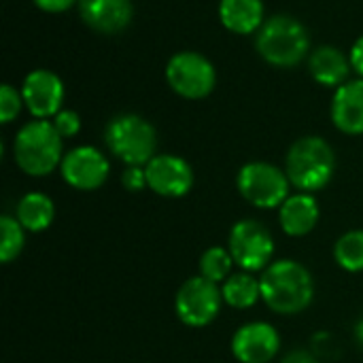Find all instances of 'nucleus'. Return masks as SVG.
Listing matches in <instances>:
<instances>
[{
  "instance_id": "obj_1",
  "label": "nucleus",
  "mask_w": 363,
  "mask_h": 363,
  "mask_svg": "<svg viewBox=\"0 0 363 363\" xmlns=\"http://www.w3.org/2000/svg\"><path fill=\"white\" fill-rule=\"evenodd\" d=\"M262 300L277 315H300L315 300L311 270L296 259L272 262L259 277Z\"/></svg>"
},
{
  "instance_id": "obj_2",
  "label": "nucleus",
  "mask_w": 363,
  "mask_h": 363,
  "mask_svg": "<svg viewBox=\"0 0 363 363\" xmlns=\"http://www.w3.org/2000/svg\"><path fill=\"white\" fill-rule=\"evenodd\" d=\"M285 172L291 187L302 194H315L330 185L336 172V155L328 140L304 136L296 140L285 157Z\"/></svg>"
},
{
  "instance_id": "obj_3",
  "label": "nucleus",
  "mask_w": 363,
  "mask_h": 363,
  "mask_svg": "<svg viewBox=\"0 0 363 363\" xmlns=\"http://www.w3.org/2000/svg\"><path fill=\"white\" fill-rule=\"evenodd\" d=\"M62 140L53 121L34 119L26 123L13 140L15 164L28 177H47L60 168L64 160Z\"/></svg>"
},
{
  "instance_id": "obj_4",
  "label": "nucleus",
  "mask_w": 363,
  "mask_h": 363,
  "mask_svg": "<svg viewBox=\"0 0 363 363\" xmlns=\"http://www.w3.org/2000/svg\"><path fill=\"white\" fill-rule=\"evenodd\" d=\"M255 47L268 64L289 68L304 60L308 51V34L298 19L274 15L259 28Z\"/></svg>"
},
{
  "instance_id": "obj_5",
  "label": "nucleus",
  "mask_w": 363,
  "mask_h": 363,
  "mask_svg": "<svg viewBox=\"0 0 363 363\" xmlns=\"http://www.w3.org/2000/svg\"><path fill=\"white\" fill-rule=\"evenodd\" d=\"M104 143L125 166H147L155 157V128L138 115H117L104 130Z\"/></svg>"
},
{
  "instance_id": "obj_6",
  "label": "nucleus",
  "mask_w": 363,
  "mask_h": 363,
  "mask_svg": "<svg viewBox=\"0 0 363 363\" xmlns=\"http://www.w3.org/2000/svg\"><path fill=\"white\" fill-rule=\"evenodd\" d=\"M238 194L255 208L272 211L289 198V177L285 170L268 162H249L236 177Z\"/></svg>"
},
{
  "instance_id": "obj_7",
  "label": "nucleus",
  "mask_w": 363,
  "mask_h": 363,
  "mask_svg": "<svg viewBox=\"0 0 363 363\" xmlns=\"http://www.w3.org/2000/svg\"><path fill=\"white\" fill-rule=\"evenodd\" d=\"M228 251L240 270L264 272L272 264L274 238L262 221L240 219L228 234Z\"/></svg>"
},
{
  "instance_id": "obj_8",
  "label": "nucleus",
  "mask_w": 363,
  "mask_h": 363,
  "mask_svg": "<svg viewBox=\"0 0 363 363\" xmlns=\"http://www.w3.org/2000/svg\"><path fill=\"white\" fill-rule=\"evenodd\" d=\"M221 287L204 277L187 279L174 296V313L187 328H206L221 313Z\"/></svg>"
},
{
  "instance_id": "obj_9",
  "label": "nucleus",
  "mask_w": 363,
  "mask_h": 363,
  "mask_svg": "<svg viewBox=\"0 0 363 363\" xmlns=\"http://www.w3.org/2000/svg\"><path fill=\"white\" fill-rule=\"evenodd\" d=\"M166 81L179 96L200 100L213 91L217 74L204 55L196 51H181L170 57L166 66Z\"/></svg>"
},
{
  "instance_id": "obj_10",
  "label": "nucleus",
  "mask_w": 363,
  "mask_h": 363,
  "mask_svg": "<svg viewBox=\"0 0 363 363\" xmlns=\"http://www.w3.org/2000/svg\"><path fill=\"white\" fill-rule=\"evenodd\" d=\"M64 183L79 191H94L102 187L111 174V164L96 147H74L60 164Z\"/></svg>"
},
{
  "instance_id": "obj_11",
  "label": "nucleus",
  "mask_w": 363,
  "mask_h": 363,
  "mask_svg": "<svg viewBox=\"0 0 363 363\" xmlns=\"http://www.w3.org/2000/svg\"><path fill=\"white\" fill-rule=\"evenodd\" d=\"M230 349L238 363H270L281 351V334L266 321H251L234 332Z\"/></svg>"
},
{
  "instance_id": "obj_12",
  "label": "nucleus",
  "mask_w": 363,
  "mask_h": 363,
  "mask_svg": "<svg viewBox=\"0 0 363 363\" xmlns=\"http://www.w3.org/2000/svg\"><path fill=\"white\" fill-rule=\"evenodd\" d=\"M145 172L149 189L162 198H183L194 187V170L179 155H155L145 166Z\"/></svg>"
},
{
  "instance_id": "obj_13",
  "label": "nucleus",
  "mask_w": 363,
  "mask_h": 363,
  "mask_svg": "<svg viewBox=\"0 0 363 363\" xmlns=\"http://www.w3.org/2000/svg\"><path fill=\"white\" fill-rule=\"evenodd\" d=\"M21 98L36 119L55 117L64 100V85L49 70H32L21 85Z\"/></svg>"
},
{
  "instance_id": "obj_14",
  "label": "nucleus",
  "mask_w": 363,
  "mask_h": 363,
  "mask_svg": "<svg viewBox=\"0 0 363 363\" xmlns=\"http://www.w3.org/2000/svg\"><path fill=\"white\" fill-rule=\"evenodd\" d=\"M81 19L96 32L117 34L132 21V0H79Z\"/></svg>"
},
{
  "instance_id": "obj_15",
  "label": "nucleus",
  "mask_w": 363,
  "mask_h": 363,
  "mask_svg": "<svg viewBox=\"0 0 363 363\" xmlns=\"http://www.w3.org/2000/svg\"><path fill=\"white\" fill-rule=\"evenodd\" d=\"M321 217L319 202L313 194H291L279 208V225L291 238L311 234Z\"/></svg>"
},
{
  "instance_id": "obj_16",
  "label": "nucleus",
  "mask_w": 363,
  "mask_h": 363,
  "mask_svg": "<svg viewBox=\"0 0 363 363\" xmlns=\"http://www.w3.org/2000/svg\"><path fill=\"white\" fill-rule=\"evenodd\" d=\"M334 125L351 136L363 134V79L340 85L332 100Z\"/></svg>"
},
{
  "instance_id": "obj_17",
  "label": "nucleus",
  "mask_w": 363,
  "mask_h": 363,
  "mask_svg": "<svg viewBox=\"0 0 363 363\" xmlns=\"http://www.w3.org/2000/svg\"><path fill=\"white\" fill-rule=\"evenodd\" d=\"M308 68L317 83H321L325 87H340V85H345V81L349 77L351 60H347L336 47L325 45V47H319L313 51V55L308 60Z\"/></svg>"
},
{
  "instance_id": "obj_18",
  "label": "nucleus",
  "mask_w": 363,
  "mask_h": 363,
  "mask_svg": "<svg viewBox=\"0 0 363 363\" xmlns=\"http://www.w3.org/2000/svg\"><path fill=\"white\" fill-rule=\"evenodd\" d=\"M15 217L23 225L26 232L40 234V232L49 230L51 223H53V219H55V204L43 191H28L17 202Z\"/></svg>"
},
{
  "instance_id": "obj_19",
  "label": "nucleus",
  "mask_w": 363,
  "mask_h": 363,
  "mask_svg": "<svg viewBox=\"0 0 363 363\" xmlns=\"http://www.w3.org/2000/svg\"><path fill=\"white\" fill-rule=\"evenodd\" d=\"M219 19L230 32L251 34L262 28L264 4L262 0H221Z\"/></svg>"
},
{
  "instance_id": "obj_20",
  "label": "nucleus",
  "mask_w": 363,
  "mask_h": 363,
  "mask_svg": "<svg viewBox=\"0 0 363 363\" xmlns=\"http://www.w3.org/2000/svg\"><path fill=\"white\" fill-rule=\"evenodd\" d=\"M221 296L223 302L230 308L236 311H247L253 308L262 300V285L259 279H255L253 272H234L223 285H221Z\"/></svg>"
},
{
  "instance_id": "obj_21",
  "label": "nucleus",
  "mask_w": 363,
  "mask_h": 363,
  "mask_svg": "<svg viewBox=\"0 0 363 363\" xmlns=\"http://www.w3.org/2000/svg\"><path fill=\"white\" fill-rule=\"evenodd\" d=\"M334 262L347 272H363V230H349L336 240Z\"/></svg>"
},
{
  "instance_id": "obj_22",
  "label": "nucleus",
  "mask_w": 363,
  "mask_h": 363,
  "mask_svg": "<svg viewBox=\"0 0 363 363\" xmlns=\"http://www.w3.org/2000/svg\"><path fill=\"white\" fill-rule=\"evenodd\" d=\"M234 259L230 255V251L225 247H208L202 255H200V262H198V270H200V277L217 283V285H223L234 272Z\"/></svg>"
},
{
  "instance_id": "obj_23",
  "label": "nucleus",
  "mask_w": 363,
  "mask_h": 363,
  "mask_svg": "<svg viewBox=\"0 0 363 363\" xmlns=\"http://www.w3.org/2000/svg\"><path fill=\"white\" fill-rule=\"evenodd\" d=\"M26 247V230L17 221V217L2 215L0 217V262L11 264L21 255Z\"/></svg>"
},
{
  "instance_id": "obj_24",
  "label": "nucleus",
  "mask_w": 363,
  "mask_h": 363,
  "mask_svg": "<svg viewBox=\"0 0 363 363\" xmlns=\"http://www.w3.org/2000/svg\"><path fill=\"white\" fill-rule=\"evenodd\" d=\"M21 102H23L21 94L15 87H11L9 83H4L0 87V121L11 123L19 115Z\"/></svg>"
},
{
  "instance_id": "obj_25",
  "label": "nucleus",
  "mask_w": 363,
  "mask_h": 363,
  "mask_svg": "<svg viewBox=\"0 0 363 363\" xmlns=\"http://www.w3.org/2000/svg\"><path fill=\"white\" fill-rule=\"evenodd\" d=\"M53 125H55V130H57V134L62 138H72L81 130V119H79V115L74 111H60L53 117Z\"/></svg>"
},
{
  "instance_id": "obj_26",
  "label": "nucleus",
  "mask_w": 363,
  "mask_h": 363,
  "mask_svg": "<svg viewBox=\"0 0 363 363\" xmlns=\"http://www.w3.org/2000/svg\"><path fill=\"white\" fill-rule=\"evenodd\" d=\"M121 183L130 194H140L143 189H147L149 183H147L145 166H128L121 174Z\"/></svg>"
},
{
  "instance_id": "obj_27",
  "label": "nucleus",
  "mask_w": 363,
  "mask_h": 363,
  "mask_svg": "<svg viewBox=\"0 0 363 363\" xmlns=\"http://www.w3.org/2000/svg\"><path fill=\"white\" fill-rule=\"evenodd\" d=\"M74 2H79V0H34V4L47 13H62L66 9H70Z\"/></svg>"
},
{
  "instance_id": "obj_28",
  "label": "nucleus",
  "mask_w": 363,
  "mask_h": 363,
  "mask_svg": "<svg viewBox=\"0 0 363 363\" xmlns=\"http://www.w3.org/2000/svg\"><path fill=\"white\" fill-rule=\"evenodd\" d=\"M281 363H321L311 351H306V349H294V351H289Z\"/></svg>"
},
{
  "instance_id": "obj_29",
  "label": "nucleus",
  "mask_w": 363,
  "mask_h": 363,
  "mask_svg": "<svg viewBox=\"0 0 363 363\" xmlns=\"http://www.w3.org/2000/svg\"><path fill=\"white\" fill-rule=\"evenodd\" d=\"M351 66L363 77V36L357 38V43L351 49Z\"/></svg>"
},
{
  "instance_id": "obj_30",
  "label": "nucleus",
  "mask_w": 363,
  "mask_h": 363,
  "mask_svg": "<svg viewBox=\"0 0 363 363\" xmlns=\"http://www.w3.org/2000/svg\"><path fill=\"white\" fill-rule=\"evenodd\" d=\"M353 336H355V342H357V347L363 351V317L355 323V330H353Z\"/></svg>"
}]
</instances>
